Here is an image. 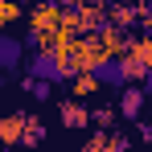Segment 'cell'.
<instances>
[{"mask_svg":"<svg viewBox=\"0 0 152 152\" xmlns=\"http://www.w3.org/2000/svg\"><path fill=\"white\" fill-rule=\"evenodd\" d=\"M12 12H17V8H12L8 0H0V21H12Z\"/></svg>","mask_w":152,"mask_h":152,"instance_id":"7c38bea8","label":"cell"},{"mask_svg":"<svg viewBox=\"0 0 152 152\" xmlns=\"http://www.w3.org/2000/svg\"><path fill=\"white\" fill-rule=\"evenodd\" d=\"M107 152H127V140H124V136H111V144H107Z\"/></svg>","mask_w":152,"mask_h":152,"instance_id":"8fae6325","label":"cell"},{"mask_svg":"<svg viewBox=\"0 0 152 152\" xmlns=\"http://www.w3.org/2000/svg\"><path fill=\"white\" fill-rule=\"evenodd\" d=\"M144 103H148L144 86H124V91H119V115H124L127 124H140V111H144Z\"/></svg>","mask_w":152,"mask_h":152,"instance_id":"277c9868","label":"cell"},{"mask_svg":"<svg viewBox=\"0 0 152 152\" xmlns=\"http://www.w3.org/2000/svg\"><path fill=\"white\" fill-rule=\"evenodd\" d=\"M86 74L95 78L99 86H107V91H124L127 82H132V74H127V62L119 58V53H103V58H95Z\"/></svg>","mask_w":152,"mask_h":152,"instance_id":"6da1fadb","label":"cell"},{"mask_svg":"<svg viewBox=\"0 0 152 152\" xmlns=\"http://www.w3.org/2000/svg\"><path fill=\"white\" fill-rule=\"evenodd\" d=\"M50 86H53V82H41V78H25V91H33V99H37V103H45V99L53 95Z\"/></svg>","mask_w":152,"mask_h":152,"instance_id":"9c48e42d","label":"cell"},{"mask_svg":"<svg viewBox=\"0 0 152 152\" xmlns=\"http://www.w3.org/2000/svg\"><path fill=\"white\" fill-rule=\"evenodd\" d=\"M21 144H29V148L45 144V127L37 124V119H29V124H25V136H21Z\"/></svg>","mask_w":152,"mask_h":152,"instance_id":"ba28073f","label":"cell"},{"mask_svg":"<svg viewBox=\"0 0 152 152\" xmlns=\"http://www.w3.org/2000/svg\"><path fill=\"white\" fill-rule=\"evenodd\" d=\"M124 62H127V74H132V78H144V74L152 70V41H136V45H127Z\"/></svg>","mask_w":152,"mask_h":152,"instance_id":"3957f363","label":"cell"},{"mask_svg":"<svg viewBox=\"0 0 152 152\" xmlns=\"http://www.w3.org/2000/svg\"><path fill=\"white\" fill-rule=\"evenodd\" d=\"M62 124L66 127H86L91 124V111L82 103H62Z\"/></svg>","mask_w":152,"mask_h":152,"instance_id":"52a82bcc","label":"cell"},{"mask_svg":"<svg viewBox=\"0 0 152 152\" xmlns=\"http://www.w3.org/2000/svg\"><path fill=\"white\" fill-rule=\"evenodd\" d=\"M29 78H41V82H70L66 66H62L58 45H45V50L29 53Z\"/></svg>","mask_w":152,"mask_h":152,"instance_id":"7a4b0ae2","label":"cell"},{"mask_svg":"<svg viewBox=\"0 0 152 152\" xmlns=\"http://www.w3.org/2000/svg\"><path fill=\"white\" fill-rule=\"evenodd\" d=\"M25 58V41L12 33H0V70H17Z\"/></svg>","mask_w":152,"mask_h":152,"instance_id":"5b68a950","label":"cell"},{"mask_svg":"<svg viewBox=\"0 0 152 152\" xmlns=\"http://www.w3.org/2000/svg\"><path fill=\"white\" fill-rule=\"evenodd\" d=\"M4 152H12V148H4Z\"/></svg>","mask_w":152,"mask_h":152,"instance_id":"5bb4252c","label":"cell"},{"mask_svg":"<svg viewBox=\"0 0 152 152\" xmlns=\"http://www.w3.org/2000/svg\"><path fill=\"white\" fill-rule=\"evenodd\" d=\"M144 95H148V103H152V70L144 74Z\"/></svg>","mask_w":152,"mask_h":152,"instance_id":"4fadbf2b","label":"cell"},{"mask_svg":"<svg viewBox=\"0 0 152 152\" xmlns=\"http://www.w3.org/2000/svg\"><path fill=\"white\" fill-rule=\"evenodd\" d=\"M25 50H29V53L45 50V33H37V29H29V33H25Z\"/></svg>","mask_w":152,"mask_h":152,"instance_id":"30bf717a","label":"cell"},{"mask_svg":"<svg viewBox=\"0 0 152 152\" xmlns=\"http://www.w3.org/2000/svg\"><path fill=\"white\" fill-rule=\"evenodd\" d=\"M25 115H8V119H0V144L4 148H12V144H21V136H25Z\"/></svg>","mask_w":152,"mask_h":152,"instance_id":"8992f818","label":"cell"}]
</instances>
